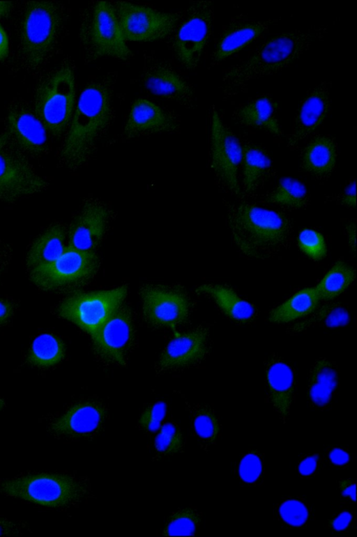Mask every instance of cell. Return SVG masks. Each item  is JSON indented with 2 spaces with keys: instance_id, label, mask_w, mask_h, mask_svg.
I'll use <instances>...</instances> for the list:
<instances>
[{
  "instance_id": "1",
  "label": "cell",
  "mask_w": 357,
  "mask_h": 537,
  "mask_svg": "<svg viewBox=\"0 0 357 537\" xmlns=\"http://www.w3.org/2000/svg\"><path fill=\"white\" fill-rule=\"evenodd\" d=\"M328 32V25L282 31L266 39L222 70L219 88L224 100L245 91L254 81L274 76L298 62Z\"/></svg>"
},
{
  "instance_id": "2",
  "label": "cell",
  "mask_w": 357,
  "mask_h": 537,
  "mask_svg": "<svg viewBox=\"0 0 357 537\" xmlns=\"http://www.w3.org/2000/svg\"><path fill=\"white\" fill-rule=\"evenodd\" d=\"M116 80V75L109 72L91 79L83 88L57 152L61 165L77 169L91 157L114 120Z\"/></svg>"
},
{
  "instance_id": "3",
  "label": "cell",
  "mask_w": 357,
  "mask_h": 537,
  "mask_svg": "<svg viewBox=\"0 0 357 537\" xmlns=\"http://www.w3.org/2000/svg\"><path fill=\"white\" fill-rule=\"evenodd\" d=\"M67 17V8L59 1H24L15 17L13 68L29 75L42 73L61 49Z\"/></svg>"
},
{
  "instance_id": "4",
  "label": "cell",
  "mask_w": 357,
  "mask_h": 537,
  "mask_svg": "<svg viewBox=\"0 0 357 537\" xmlns=\"http://www.w3.org/2000/svg\"><path fill=\"white\" fill-rule=\"evenodd\" d=\"M226 218L234 242L248 256L269 258L291 238L290 219L275 210L248 203H227Z\"/></svg>"
},
{
  "instance_id": "5",
  "label": "cell",
  "mask_w": 357,
  "mask_h": 537,
  "mask_svg": "<svg viewBox=\"0 0 357 537\" xmlns=\"http://www.w3.org/2000/svg\"><path fill=\"white\" fill-rule=\"evenodd\" d=\"M0 495L53 508L75 506L95 498L90 480L70 473L29 474L1 479Z\"/></svg>"
},
{
  "instance_id": "6",
  "label": "cell",
  "mask_w": 357,
  "mask_h": 537,
  "mask_svg": "<svg viewBox=\"0 0 357 537\" xmlns=\"http://www.w3.org/2000/svg\"><path fill=\"white\" fill-rule=\"evenodd\" d=\"M75 67L70 59L40 74L32 108L50 135H64L75 110Z\"/></svg>"
},
{
  "instance_id": "7",
  "label": "cell",
  "mask_w": 357,
  "mask_h": 537,
  "mask_svg": "<svg viewBox=\"0 0 357 537\" xmlns=\"http://www.w3.org/2000/svg\"><path fill=\"white\" fill-rule=\"evenodd\" d=\"M79 40L86 62L102 57L126 61L132 56L111 2L92 1L82 10Z\"/></svg>"
},
{
  "instance_id": "8",
  "label": "cell",
  "mask_w": 357,
  "mask_h": 537,
  "mask_svg": "<svg viewBox=\"0 0 357 537\" xmlns=\"http://www.w3.org/2000/svg\"><path fill=\"white\" fill-rule=\"evenodd\" d=\"M171 33L173 52L184 68L195 69L213 33L215 20L213 1H197L178 12Z\"/></svg>"
},
{
  "instance_id": "9",
  "label": "cell",
  "mask_w": 357,
  "mask_h": 537,
  "mask_svg": "<svg viewBox=\"0 0 357 537\" xmlns=\"http://www.w3.org/2000/svg\"><path fill=\"white\" fill-rule=\"evenodd\" d=\"M209 153L211 167L220 186L227 193L241 197L239 169L243 150L231 129L223 123L215 105L210 112Z\"/></svg>"
},
{
  "instance_id": "10",
  "label": "cell",
  "mask_w": 357,
  "mask_h": 537,
  "mask_svg": "<svg viewBox=\"0 0 357 537\" xmlns=\"http://www.w3.org/2000/svg\"><path fill=\"white\" fill-rule=\"evenodd\" d=\"M99 266L95 252L67 246L55 260L29 272V277L40 289L63 290L86 283L96 275Z\"/></svg>"
},
{
  "instance_id": "11",
  "label": "cell",
  "mask_w": 357,
  "mask_h": 537,
  "mask_svg": "<svg viewBox=\"0 0 357 537\" xmlns=\"http://www.w3.org/2000/svg\"><path fill=\"white\" fill-rule=\"evenodd\" d=\"M5 126L7 145L28 159H40L50 152V134L22 98H14L8 103Z\"/></svg>"
},
{
  "instance_id": "12",
  "label": "cell",
  "mask_w": 357,
  "mask_h": 537,
  "mask_svg": "<svg viewBox=\"0 0 357 537\" xmlns=\"http://www.w3.org/2000/svg\"><path fill=\"white\" fill-rule=\"evenodd\" d=\"M126 294V286L75 293L61 302L57 312L61 317L73 322L92 336L121 305Z\"/></svg>"
},
{
  "instance_id": "13",
  "label": "cell",
  "mask_w": 357,
  "mask_h": 537,
  "mask_svg": "<svg viewBox=\"0 0 357 537\" xmlns=\"http://www.w3.org/2000/svg\"><path fill=\"white\" fill-rule=\"evenodd\" d=\"M126 41L151 42L171 35L179 13L159 11L129 1L111 2Z\"/></svg>"
},
{
  "instance_id": "14",
  "label": "cell",
  "mask_w": 357,
  "mask_h": 537,
  "mask_svg": "<svg viewBox=\"0 0 357 537\" xmlns=\"http://www.w3.org/2000/svg\"><path fill=\"white\" fill-rule=\"evenodd\" d=\"M47 180L29 159L7 144L0 148V201L13 203L45 191Z\"/></svg>"
},
{
  "instance_id": "15",
  "label": "cell",
  "mask_w": 357,
  "mask_h": 537,
  "mask_svg": "<svg viewBox=\"0 0 357 537\" xmlns=\"http://www.w3.org/2000/svg\"><path fill=\"white\" fill-rule=\"evenodd\" d=\"M108 420L103 402L87 399L68 407L50 423L49 429L60 438L91 441L105 430Z\"/></svg>"
},
{
  "instance_id": "16",
  "label": "cell",
  "mask_w": 357,
  "mask_h": 537,
  "mask_svg": "<svg viewBox=\"0 0 357 537\" xmlns=\"http://www.w3.org/2000/svg\"><path fill=\"white\" fill-rule=\"evenodd\" d=\"M98 356L106 362L126 364L135 342V328L129 308L120 305L91 336Z\"/></svg>"
},
{
  "instance_id": "17",
  "label": "cell",
  "mask_w": 357,
  "mask_h": 537,
  "mask_svg": "<svg viewBox=\"0 0 357 537\" xmlns=\"http://www.w3.org/2000/svg\"><path fill=\"white\" fill-rule=\"evenodd\" d=\"M332 81H319L304 93L293 118L287 146L294 148L320 127L333 111Z\"/></svg>"
},
{
  "instance_id": "18",
  "label": "cell",
  "mask_w": 357,
  "mask_h": 537,
  "mask_svg": "<svg viewBox=\"0 0 357 537\" xmlns=\"http://www.w3.org/2000/svg\"><path fill=\"white\" fill-rule=\"evenodd\" d=\"M140 295L144 318L152 326L173 327L185 322L190 313V299L180 288L147 284Z\"/></svg>"
},
{
  "instance_id": "19",
  "label": "cell",
  "mask_w": 357,
  "mask_h": 537,
  "mask_svg": "<svg viewBox=\"0 0 357 537\" xmlns=\"http://www.w3.org/2000/svg\"><path fill=\"white\" fill-rule=\"evenodd\" d=\"M282 17L266 20L250 19L247 13L233 15L222 26L211 54L209 67L220 65L229 57L238 53L264 35Z\"/></svg>"
},
{
  "instance_id": "20",
  "label": "cell",
  "mask_w": 357,
  "mask_h": 537,
  "mask_svg": "<svg viewBox=\"0 0 357 537\" xmlns=\"http://www.w3.org/2000/svg\"><path fill=\"white\" fill-rule=\"evenodd\" d=\"M109 219V210L102 203L98 201L86 202L68 228V246L95 252L105 238Z\"/></svg>"
},
{
  "instance_id": "21",
  "label": "cell",
  "mask_w": 357,
  "mask_h": 537,
  "mask_svg": "<svg viewBox=\"0 0 357 537\" xmlns=\"http://www.w3.org/2000/svg\"><path fill=\"white\" fill-rule=\"evenodd\" d=\"M143 86L151 94L192 108L196 101L193 86L170 65L153 62L144 68L141 78Z\"/></svg>"
},
{
  "instance_id": "22",
  "label": "cell",
  "mask_w": 357,
  "mask_h": 537,
  "mask_svg": "<svg viewBox=\"0 0 357 537\" xmlns=\"http://www.w3.org/2000/svg\"><path fill=\"white\" fill-rule=\"evenodd\" d=\"M265 376L268 388L266 400L282 424L290 419L296 399V381L290 365L283 359L273 355L266 360Z\"/></svg>"
},
{
  "instance_id": "23",
  "label": "cell",
  "mask_w": 357,
  "mask_h": 537,
  "mask_svg": "<svg viewBox=\"0 0 357 537\" xmlns=\"http://www.w3.org/2000/svg\"><path fill=\"white\" fill-rule=\"evenodd\" d=\"M180 120L169 110L165 109L144 98L132 104L123 136L132 139L157 133L173 132L178 130Z\"/></svg>"
},
{
  "instance_id": "24",
  "label": "cell",
  "mask_w": 357,
  "mask_h": 537,
  "mask_svg": "<svg viewBox=\"0 0 357 537\" xmlns=\"http://www.w3.org/2000/svg\"><path fill=\"white\" fill-rule=\"evenodd\" d=\"M279 109V102L270 93H263L234 107L230 116L240 126L263 130L281 137L283 133L278 117Z\"/></svg>"
},
{
  "instance_id": "25",
  "label": "cell",
  "mask_w": 357,
  "mask_h": 537,
  "mask_svg": "<svg viewBox=\"0 0 357 537\" xmlns=\"http://www.w3.org/2000/svg\"><path fill=\"white\" fill-rule=\"evenodd\" d=\"M208 334L204 329L182 333L167 345L159 358L160 370L172 371L193 365L206 353Z\"/></svg>"
},
{
  "instance_id": "26",
  "label": "cell",
  "mask_w": 357,
  "mask_h": 537,
  "mask_svg": "<svg viewBox=\"0 0 357 537\" xmlns=\"http://www.w3.org/2000/svg\"><path fill=\"white\" fill-rule=\"evenodd\" d=\"M339 155L335 138L330 134L311 137L301 151V166L307 173L318 179L331 176Z\"/></svg>"
},
{
  "instance_id": "27",
  "label": "cell",
  "mask_w": 357,
  "mask_h": 537,
  "mask_svg": "<svg viewBox=\"0 0 357 537\" xmlns=\"http://www.w3.org/2000/svg\"><path fill=\"white\" fill-rule=\"evenodd\" d=\"M240 141L243 150L240 186L241 192L249 194L261 188L271 176L272 161L262 146L245 137Z\"/></svg>"
},
{
  "instance_id": "28",
  "label": "cell",
  "mask_w": 357,
  "mask_h": 537,
  "mask_svg": "<svg viewBox=\"0 0 357 537\" xmlns=\"http://www.w3.org/2000/svg\"><path fill=\"white\" fill-rule=\"evenodd\" d=\"M338 385L335 364L326 358L318 359L310 372L307 386L310 406L319 411L328 410Z\"/></svg>"
},
{
  "instance_id": "29",
  "label": "cell",
  "mask_w": 357,
  "mask_h": 537,
  "mask_svg": "<svg viewBox=\"0 0 357 537\" xmlns=\"http://www.w3.org/2000/svg\"><path fill=\"white\" fill-rule=\"evenodd\" d=\"M68 230L61 223H54L40 233L29 247L26 265L29 272L48 265L63 252Z\"/></svg>"
},
{
  "instance_id": "30",
  "label": "cell",
  "mask_w": 357,
  "mask_h": 537,
  "mask_svg": "<svg viewBox=\"0 0 357 537\" xmlns=\"http://www.w3.org/2000/svg\"><path fill=\"white\" fill-rule=\"evenodd\" d=\"M190 433L197 442L200 450L208 453L220 441L222 423L215 407L210 404L188 405Z\"/></svg>"
},
{
  "instance_id": "31",
  "label": "cell",
  "mask_w": 357,
  "mask_h": 537,
  "mask_svg": "<svg viewBox=\"0 0 357 537\" xmlns=\"http://www.w3.org/2000/svg\"><path fill=\"white\" fill-rule=\"evenodd\" d=\"M197 291L213 298L222 313L233 320L245 322L255 316V307L227 286L204 284L199 286Z\"/></svg>"
},
{
  "instance_id": "32",
  "label": "cell",
  "mask_w": 357,
  "mask_h": 537,
  "mask_svg": "<svg viewBox=\"0 0 357 537\" xmlns=\"http://www.w3.org/2000/svg\"><path fill=\"white\" fill-rule=\"evenodd\" d=\"M273 518L286 528L301 529L310 526L316 517L312 506L304 497L289 495L275 504Z\"/></svg>"
},
{
  "instance_id": "33",
  "label": "cell",
  "mask_w": 357,
  "mask_h": 537,
  "mask_svg": "<svg viewBox=\"0 0 357 537\" xmlns=\"http://www.w3.org/2000/svg\"><path fill=\"white\" fill-rule=\"evenodd\" d=\"M320 300L314 288H304L273 309L268 320L284 323L306 316L316 310Z\"/></svg>"
},
{
  "instance_id": "34",
  "label": "cell",
  "mask_w": 357,
  "mask_h": 537,
  "mask_svg": "<svg viewBox=\"0 0 357 537\" xmlns=\"http://www.w3.org/2000/svg\"><path fill=\"white\" fill-rule=\"evenodd\" d=\"M186 437L181 425L172 417L167 416L160 428L154 437L152 460H169L185 450Z\"/></svg>"
},
{
  "instance_id": "35",
  "label": "cell",
  "mask_w": 357,
  "mask_h": 537,
  "mask_svg": "<svg viewBox=\"0 0 357 537\" xmlns=\"http://www.w3.org/2000/svg\"><path fill=\"white\" fill-rule=\"evenodd\" d=\"M265 454L248 448L235 462L234 473L238 482L247 487H261L265 482Z\"/></svg>"
},
{
  "instance_id": "36",
  "label": "cell",
  "mask_w": 357,
  "mask_h": 537,
  "mask_svg": "<svg viewBox=\"0 0 357 537\" xmlns=\"http://www.w3.org/2000/svg\"><path fill=\"white\" fill-rule=\"evenodd\" d=\"M202 519L203 513L196 506L178 508L169 513L160 530V535L195 536L201 527Z\"/></svg>"
},
{
  "instance_id": "37",
  "label": "cell",
  "mask_w": 357,
  "mask_h": 537,
  "mask_svg": "<svg viewBox=\"0 0 357 537\" xmlns=\"http://www.w3.org/2000/svg\"><path fill=\"white\" fill-rule=\"evenodd\" d=\"M64 351L63 343L58 337L51 334H43L32 342L28 360L38 367H50L63 359Z\"/></svg>"
},
{
  "instance_id": "38",
  "label": "cell",
  "mask_w": 357,
  "mask_h": 537,
  "mask_svg": "<svg viewBox=\"0 0 357 537\" xmlns=\"http://www.w3.org/2000/svg\"><path fill=\"white\" fill-rule=\"evenodd\" d=\"M354 268L342 261L337 262L314 288L320 299L331 300L343 293L354 281Z\"/></svg>"
},
{
  "instance_id": "39",
  "label": "cell",
  "mask_w": 357,
  "mask_h": 537,
  "mask_svg": "<svg viewBox=\"0 0 357 537\" xmlns=\"http://www.w3.org/2000/svg\"><path fill=\"white\" fill-rule=\"evenodd\" d=\"M267 201L285 209H301L307 205V190L305 185L298 180L284 178L270 192Z\"/></svg>"
},
{
  "instance_id": "40",
  "label": "cell",
  "mask_w": 357,
  "mask_h": 537,
  "mask_svg": "<svg viewBox=\"0 0 357 537\" xmlns=\"http://www.w3.org/2000/svg\"><path fill=\"white\" fill-rule=\"evenodd\" d=\"M167 416V404L165 401L150 403L141 412L137 421V428L151 442Z\"/></svg>"
},
{
  "instance_id": "41",
  "label": "cell",
  "mask_w": 357,
  "mask_h": 537,
  "mask_svg": "<svg viewBox=\"0 0 357 537\" xmlns=\"http://www.w3.org/2000/svg\"><path fill=\"white\" fill-rule=\"evenodd\" d=\"M349 322L347 310L338 304H331L323 306L306 322L298 325V330L310 327L312 325H319L327 327H337L347 325Z\"/></svg>"
},
{
  "instance_id": "42",
  "label": "cell",
  "mask_w": 357,
  "mask_h": 537,
  "mask_svg": "<svg viewBox=\"0 0 357 537\" xmlns=\"http://www.w3.org/2000/svg\"><path fill=\"white\" fill-rule=\"evenodd\" d=\"M300 249L310 258L318 260L326 255V246L324 237L319 232L305 228L298 236Z\"/></svg>"
},
{
  "instance_id": "43",
  "label": "cell",
  "mask_w": 357,
  "mask_h": 537,
  "mask_svg": "<svg viewBox=\"0 0 357 537\" xmlns=\"http://www.w3.org/2000/svg\"><path fill=\"white\" fill-rule=\"evenodd\" d=\"M354 522V513L343 506L328 519L326 529L333 537H345L349 536Z\"/></svg>"
},
{
  "instance_id": "44",
  "label": "cell",
  "mask_w": 357,
  "mask_h": 537,
  "mask_svg": "<svg viewBox=\"0 0 357 537\" xmlns=\"http://www.w3.org/2000/svg\"><path fill=\"white\" fill-rule=\"evenodd\" d=\"M324 462V455L320 453H307L301 455L296 465L298 476L303 479L317 476L322 471Z\"/></svg>"
},
{
  "instance_id": "45",
  "label": "cell",
  "mask_w": 357,
  "mask_h": 537,
  "mask_svg": "<svg viewBox=\"0 0 357 537\" xmlns=\"http://www.w3.org/2000/svg\"><path fill=\"white\" fill-rule=\"evenodd\" d=\"M324 457L331 467L342 470L347 469L355 460L354 453L348 446L340 445L327 447Z\"/></svg>"
},
{
  "instance_id": "46",
  "label": "cell",
  "mask_w": 357,
  "mask_h": 537,
  "mask_svg": "<svg viewBox=\"0 0 357 537\" xmlns=\"http://www.w3.org/2000/svg\"><path fill=\"white\" fill-rule=\"evenodd\" d=\"M337 490L343 506L356 504V483L354 478H339L337 481Z\"/></svg>"
},
{
  "instance_id": "47",
  "label": "cell",
  "mask_w": 357,
  "mask_h": 537,
  "mask_svg": "<svg viewBox=\"0 0 357 537\" xmlns=\"http://www.w3.org/2000/svg\"><path fill=\"white\" fill-rule=\"evenodd\" d=\"M28 531L26 524L0 517V536H14Z\"/></svg>"
},
{
  "instance_id": "48",
  "label": "cell",
  "mask_w": 357,
  "mask_h": 537,
  "mask_svg": "<svg viewBox=\"0 0 357 537\" xmlns=\"http://www.w3.org/2000/svg\"><path fill=\"white\" fill-rule=\"evenodd\" d=\"M341 203L351 209L356 208V180H351L344 187L340 197Z\"/></svg>"
},
{
  "instance_id": "49",
  "label": "cell",
  "mask_w": 357,
  "mask_h": 537,
  "mask_svg": "<svg viewBox=\"0 0 357 537\" xmlns=\"http://www.w3.org/2000/svg\"><path fill=\"white\" fill-rule=\"evenodd\" d=\"M12 251L11 246L0 239V281L10 263Z\"/></svg>"
},
{
  "instance_id": "50",
  "label": "cell",
  "mask_w": 357,
  "mask_h": 537,
  "mask_svg": "<svg viewBox=\"0 0 357 537\" xmlns=\"http://www.w3.org/2000/svg\"><path fill=\"white\" fill-rule=\"evenodd\" d=\"M15 310V304L8 299L0 298V326L10 320Z\"/></svg>"
},
{
  "instance_id": "51",
  "label": "cell",
  "mask_w": 357,
  "mask_h": 537,
  "mask_svg": "<svg viewBox=\"0 0 357 537\" xmlns=\"http://www.w3.org/2000/svg\"><path fill=\"white\" fill-rule=\"evenodd\" d=\"M8 54V39L4 29L0 24V61L5 59Z\"/></svg>"
},
{
  "instance_id": "52",
  "label": "cell",
  "mask_w": 357,
  "mask_h": 537,
  "mask_svg": "<svg viewBox=\"0 0 357 537\" xmlns=\"http://www.w3.org/2000/svg\"><path fill=\"white\" fill-rule=\"evenodd\" d=\"M347 236L349 244L351 249L356 251V224L355 222L351 223L347 226Z\"/></svg>"
},
{
  "instance_id": "53",
  "label": "cell",
  "mask_w": 357,
  "mask_h": 537,
  "mask_svg": "<svg viewBox=\"0 0 357 537\" xmlns=\"http://www.w3.org/2000/svg\"><path fill=\"white\" fill-rule=\"evenodd\" d=\"M13 8L11 1H0V17L8 15Z\"/></svg>"
},
{
  "instance_id": "54",
  "label": "cell",
  "mask_w": 357,
  "mask_h": 537,
  "mask_svg": "<svg viewBox=\"0 0 357 537\" xmlns=\"http://www.w3.org/2000/svg\"><path fill=\"white\" fill-rule=\"evenodd\" d=\"M7 144V139L5 134H0V148L5 146Z\"/></svg>"
},
{
  "instance_id": "55",
  "label": "cell",
  "mask_w": 357,
  "mask_h": 537,
  "mask_svg": "<svg viewBox=\"0 0 357 537\" xmlns=\"http://www.w3.org/2000/svg\"><path fill=\"white\" fill-rule=\"evenodd\" d=\"M4 403L2 400L0 399V410L3 407Z\"/></svg>"
}]
</instances>
